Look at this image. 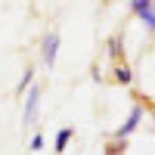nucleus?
Returning a JSON list of instances; mask_svg holds the SVG:
<instances>
[{"label":"nucleus","instance_id":"obj_1","mask_svg":"<svg viewBox=\"0 0 155 155\" xmlns=\"http://www.w3.org/2000/svg\"><path fill=\"white\" fill-rule=\"evenodd\" d=\"M25 96H28V99H25V115H22V121H25V124H34V121H37V109H41V90H37V87H28V90H25Z\"/></svg>","mask_w":155,"mask_h":155},{"label":"nucleus","instance_id":"obj_2","mask_svg":"<svg viewBox=\"0 0 155 155\" xmlns=\"http://www.w3.org/2000/svg\"><path fill=\"white\" fill-rule=\"evenodd\" d=\"M140 121H143V106H134L130 115H127V121L118 127V130H115V140H127V137H130L137 127H140Z\"/></svg>","mask_w":155,"mask_h":155},{"label":"nucleus","instance_id":"obj_3","mask_svg":"<svg viewBox=\"0 0 155 155\" xmlns=\"http://www.w3.org/2000/svg\"><path fill=\"white\" fill-rule=\"evenodd\" d=\"M41 53H44V62L53 68L56 65V56H59V31H50L44 37V50H41Z\"/></svg>","mask_w":155,"mask_h":155},{"label":"nucleus","instance_id":"obj_4","mask_svg":"<svg viewBox=\"0 0 155 155\" xmlns=\"http://www.w3.org/2000/svg\"><path fill=\"white\" fill-rule=\"evenodd\" d=\"M71 134H74L71 127H62V130L56 134V146H53V149H56V155H62V152L68 149V143H71Z\"/></svg>","mask_w":155,"mask_h":155},{"label":"nucleus","instance_id":"obj_5","mask_svg":"<svg viewBox=\"0 0 155 155\" xmlns=\"http://www.w3.org/2000/svg\"><path fill=\"white\" fill-rule=\"evenodd\" d=\"M115 81H118V84H130V81H134L130 65H115Z\"/></svg>","mask_w":155,"mask_h":155},{"label":"nucleus","instance_id":"obj_6","mask_svg":"<svg viewBox=\"0 0 155 155\" xmlns=\"http://www.w3.org/2000/svg\"><path fill=\"white\" fill-rule=\"evenodd\" d=\"M140 19H143V25H146L149 31H155V3H149L143 12H140Z\"/></svg>","mask_w":155,"mask_h":155},{"label":"nucleus","instance_id":"obj_7","mask_svg":"<svg viewBox=\"0 0 155 155\" xmlns=\"http://www.w3.org/2000/svg\"><path fill=\"white\" fill-rule=\"evenodd\" d=\"M109 56H112V59H121V56H124L121 37H112V41H109Z\"/></svg>","mask_w":155,"mask_h":155},{"label":"nucleus","instance_id":"obj_8","mask_svg":"<svg viewBox=\"0 0 155 155\" xmlns=\"http://www.w3.org/2000/svg\"><path fill=\"white\" fill-rule=\"evenodd\" d=\"M31 84H34V68H25V74H22V81H19V87H16V90H19V93H25Z\"/></svg>","mask_w":155,"mask_h":155},{"label":"nucleus","instance_id":"obj_9","mask_svg":"<svg viewBox=\"0 0 155 155\" xmlns=\"http://www.w3.org/2000/svg\"><path fill=\"white\" fill-rule=\"evenodd\" d=\"M124 149H127V140H112L109 149H106V155H121Z\"/></svg>","mask_w":155,"mask_h":155},{"label":"nucleus","instance_id":"obj_10","mask_svg":"<svg viewBox=\"0 0 155 155\" xmlns=\"http://www.w3.org/2000/svg\"><path fill=\"white\" fill-rule=\"evenodd\" d=\"M149 3H155V0H130V9H134L137 16H140V12H143V9H146Z\"/></svg>","mask_w":155,"mask_h":155},{"label":"nucleus","instance_id":"obj_11","mask_svg":"<svg viewBox=\"0 0 155 155\" xmlns=\"http://www.w3.org/2000/svg\"><path fill=\"white\" fill-rule=\"evenodd\" d=\"M31 149H34V152H41V149H44V137H41V134H34V137H31Z\"/></svg>","mask_w":155,"mask_h":155},{"label":"nucleus","instance_id":"obj_12","mask_svg":"<svg viewBox=\"0 0 155 155\" xmlns=\"http://www.w3.org/2000/svg\"><path fill=\"white\" fill-rule=\"evenodd\" d=\"M152 115H155V106H152Z\"/></svg>","mask_w":155,"mask_h":155}]
</instances>
